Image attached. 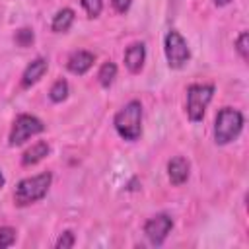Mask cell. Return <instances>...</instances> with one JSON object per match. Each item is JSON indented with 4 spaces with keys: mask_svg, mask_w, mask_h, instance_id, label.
Segmentation results:
<instances>
[{
    "mask_svg": "<svg viewBox=\"0 0 249 249\" xmlns=\"http://www.w3.org/2000/svg\"><path fill=\"white\" fill-rule=\"evenodd\" d=\"M113 124L121 138L128 142H136L142 134V103L138 99L128 101L124 107L117 111Z\"/></svg>",
    "mask_w": 249,
    "mask_h": 249,
    "instance_id": "obj_1",
    "label": "cell"
},
{
    "mask_svg": "<svg viewBox=\"0 0 249 249\" xmlns=\"http://www.w3.org/2000/svg\"><path fill=\"white\" fill-rule=\"evenodd\" d=\"M51 183H53V173L51 171H43V173H37L33 177L21 179L16 185V191H14L16 206H29V204L41 200L49 193Z\"/></svg>",
    "mask_w": 249,
    "mask_h": 249,
    "instance_id": "obj_2",
    "label": "cell"
},
{
    "mask_svg": "<svg viewBox=\"0 0 249 249\" xmlns=\"http://www.w3.org/2000/svg\"><path fill=\"white\" fill-rule=\"evenodd\" d=\"M243 115L241 111L233 109V107H222L216 115V121H214V140L216 144L224 146V144H230L233 142L241 130H243Z\"/></svg>",
    "mask_w": 249,
    "mask_h": 249,
    "instance_id": "obj_3",
    "label": "cell"
},
{
    "mask_svg": "<svg viewBox=\"0 0 249 249\" xmlns=\"http://www.w3.org/2000/svg\"><path fill=\"white\" fill-rule=\"evenodd\" d=\"M212 97H214V86L212 84H191L187 88V99H185L187 117L193 123L202 121Z\"/></svg>",
    "mask_w": 249,
    "mask_h": 249,
    "instance_id": "obj_4",
    "label": "cell"
},
{
    "mask_svg": "<svg viewBox=\"0 0 249 249\" xmlns=\"http://www.w3.org/2000/svg\"><path fill=\"white\" fill-rule=\"evenodd\" d=\"M163 53L169 68H183L191 58V49L185 41V37L177 29H169L163 37Z\"/></svg>",
    "mask_w": 249,
    "mask_h": 249,
    "instance_id": "obj_5",
    "label": "cell"
},
{
    "mask_svg": "<svg viewBox=\"0 0 249 249\" xmlns=\"http://www.w3.org/2000/svg\"><path fill=\"white\" fill-rule=\"evenodd\" d=\"M43 130H45V124L39 117L23 113V115L16 117V121L12 124V130H10V136H8V142H10V146H21L31 136H37Z\"/></svg>",
    "mask_w": 249,
    "mask_h": 249,
    "instance_id": "obj_6",
    "label": "cell"
},
{
    "mask_svg": "<svg viewBox=\"0 0 249 249\" xmlns=\"http://www.w3.org/2000/svg\"><path fill=\"white\" fill-rule=\"evenodd\" d=\"M171 228H173L171 216L161 212V214H156V216L148 218V222L144 224V235L148 237V241L152 245H161L165 241V237L169 235Z\"/></svg>",
    "mask_w": 249,
    "mask_h": 249,
    "instance_id": "obj_7",
    "label": "cell"
},
{
    "mask_svg": "<svg viewBox=\"0 0 249 249\" xmlns=\"http://www.w3.org/2000/svg\"><path fill=\"white\" fill-rule=\"evenodd\" d=\"M144 62H146V45L142 41L128 45L124 51V66L128 68V72L138 74L144 68Z\"/></svg>",
    "mask_w": 249,
    "mask_h": 249,
    "instance_id": "obj_8",
    "label": "cell"
},
{
    "mask_svg": "<svg viewBox=\"0 0 249 249\" xmlns=\"http://www.w3.org/2000/svg\"><path fill=\"white\" fill-rule=\"evenodd\" d=\"M189 175H191V163L183 156H175L167 161V177H169L171 185H175V187L183 185L189 179Z\"/></svg>",
    "mask_w": 249,
    "mask_h": 249,
    "instance_id": "obj_9",
    "label": "cell"
},
{
    "mask_svg": "<svg viewBox=\"0 0 249 249\" xmlns=\"http://www.w3.org/2000/svg\"><path fill=\"white\" fill-rule=\"evenodd\" d=\"M47 70H49V60H47V58L37 56L35 60H31V62L27 64V68L23 70V74H21V88H31V86H35V84L47 74Z\"/></svg>",
    "mask_w": 249,
    "mask_h": 249,
    "instance_id": "obj_10",
    "label": "cell"
},
{
    "mask_svg": "<svg viewBox=\"0 0 249 249\" xmlns=\"http://www.w3.org/2000/svg\"><path fill=\"white\" fill-rule=\"evenodd\" d=\"M93 62H95V54L93 53H89V51H74L66 60V68L72 74L82 76L93 66Z\"/></svg>",
    "mask_w": 249,
    "mask_h": 249,
    "instance_id": "obj_11",
    "label": "cell"
},
{
    "mask_svg": "<svg viewBox=\"0 0 249 249\" xmlns=\"http://www.w3.org/2000/svg\"><path fill=\"white\" fill-rule=\"evenodd\" d=\"M49 152H51L49 144L43 142V140H39V142H35L31 148H27V150L23 152L21 163H23V165H35V163H39L41 160H45V158L49 156Z\"/></svg>",
    "mask_w": 249,
    "mask_h": 249,
    "instance_id": "obj_12",
    "label": "cell"
},
{
    "mask_svg": "<svg viewBox=\"0 0 249 249\" xmlns=\"http://www.w3.org/2000/svg\"><path fill=\"white\" fill-rule=\"evenodd\" d=\"M74 18H76V14H74L72 8H62V10H58V12L53 16L51 29H53L54 33H66V31L72 27Z\"/></svg>",
    "mask_w": 249,
    "mask_h": 249,
    "instance_id": "obj_13",
    "label": "cell"
},
{
    "mask_svg": "<svg viewBox=\"0 0 249 249\" xmlns=\"http://www.w3.org/2000/svg\"><path fill=\"white\" fill-rule=\"evenodd\" d=\"M115 78H117V64L111 62V60L103 62L101 68H99V72H97V80H99V84H101L103 88H109V86L115 82Z\"/></svg>",
    "mask_w": 249,
    "mask_h": 249,
    "instance_id": "obj_14",
    "label": "cell"
},
{
    "mask_svg": "<svg viewBox=\"0 0 249 249\" xmlns=\"http://www.w3.org/2000/svg\"><path fill=\"white\" fill-rule=\"evenodd\" d=\"M68 82L64 80V78H60V80H56L53 86H51V89H49V97H51V101H54V103H60V101H64L66 97H68Z\"/></svg>",
    "mask_w": 249,
    "mask_h": 249,
    "instance_id": "obj_15",
    "label": "cell"
},
{
    "mask_svg": "<svg viewBox=\"0 0 249 249\" xmlns=\"http://www.w3.org/2000/svg\"><path fill=\"white\" fill-rule=\"evenodd\" d=\"M33 39H35V35H33V29H29V27L18 29L16 35H14V41H16L18 47H29L33 43Z\"/></svg>",
    "mask_w": 249,
    "mask_h": 249,
    "instance_id": "obj_16",
    "label": "cell"
},
{
    "mask_svg": "<svg viewBox=\"0 0 249 249\" xmlns=\"http://www.w3.org/2000/svg\"><path fill=\"white\" fill-rule=\"evenodd\" d=\"M80 4L86 10L88 18H97L103 10V0H80Z\"/></svg>",
    "mask_w": 249,
    "mask_h": 249,
    "instance_id": "obj_17",
    "label": "cell"
},
{
    "mask_svg": "<svg viewBox=\"0 0 249 249\" xmlns=\"http://www.w3.org/2000/svg\"><path fill=\"white\" fill-rule=\"evenodd\" d=\"M14 243H16V230L10 226H2L0 228V249H6Z\"/></svg>",
    "mask_w": 249,
    "mask_h": 249,
    "instance_id": "obj_18",
    "label": "cell"
},
{
    "mask_svg": "<svg viewBox=\"0 0 249 249\" xmlns=\"http://www.w3.org/2000/svg\"><path fill=\"white\" fill-rule=\"evenodd\" d=\"M235 51L239 53V56H241L243 60L249 58V35H247V31H241V33H239V37H237V41H235Z\"/></svg>",
    "mask_w": 249,
    "mask_h": 249,
    "instance_id": "obj_19",
    "label": "cell"
},
{
    "mask_svg": "<svg viewBox=\"0 0 249 249\" xmlns=\"http://www.w3.org/2000/svg\"><path fill=\"white\" fill-rule=\"evenodd\" d=\"M74 243H76L74 231L66 230V231H62V233H60V237L56 239L54 247H56V249H70V247H74Z\"/></svg>",
    "mask_w": 249,
    "mask_h": 249,
    "instance_id": "obj_20",
    "label": "cell"
},
{
    "mask_svg": "<svg viewBox=\"0 0 249 249\" xmlns=\"http://www.w3.org/2000/svg\"><path fill=\"white\" fill-rule=\"evenodd\" d=\"M111 4H113V8H115V12H119V14H126L128 8L132 6V0H111Z\"/></svg>",
    "mask_w": 249,
    "mask_h": 249,
    "instance_id": "obj_21",
    "label": "cell"
},
{
    "mask_svg": "<svg viewBox=\"0 0 249 249\" xmlns=\"http://www.w3.org/2000/svg\"><path fill=\"white\" fill-rule=\"evenodd\" d=\"M230 2H231V0H214V4H216V6H228Z\"/></svg>",
    "mask_w": 249,
    "mask_h": 249,
    "instance_id": "obj_22",
    "label": "cell"
},
{
    "mask_svg": "<svg viewBox=\"0 0 249 249\" xmlns=\"http://www.w3.org/2000/svg\"><path fill=\"white\" fill-rule=\"evenodd\" d=\"M4 183H6V179H4V173H2V169H0V189L4 187Z\"/></svg>",
    "mask_w": 249,
    "mask_h": 249,
    "instance_id": "obj_23",
    "label": "cell"
}]
</instances>
